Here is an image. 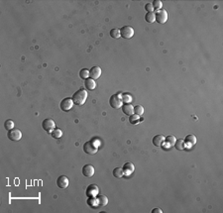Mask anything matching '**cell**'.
<instances>
[{
	"instance_id": "cell-10",
	"label": "cell",
	"mask_w": 223,
	"mask_h": 213,
	"mask_svg": "<svg viewBox=\"0 0 223 213\" xmlns=\"http://www.w3.org/2000/svg\"><path fill=\"white\" fill-rule=\"evenodd\" d=\"M122 170H123L124 176H130V174L134 171V170H135V167H134V165L132 164V162H125V164H124L123 168H122Z\"/></svg>"
},
{
	"instance_id": "cell-31",
	"label": "cell",
	"mask_w": 223,
	"mask_h": 213,
	"mask_svg": "<svg viewBox=\"0 0 223 213\" xmlns=\"http://www.w3.org/2000/svg\"><path fill=\"white\" fill-rule=\"evenodd\" d=\"M122 96V101L125 102V103H130L131 101H132V97H131V95H129L128 93H124Z\"/></svg>"
},
{
	"instance_id": "cell-27",
	"label": "cell",
	"mask_w": 223,
	"mask_h": 213,
	"mask_svg": "<svg viewBox=\"0 0 223 213\" xmlns=\"http://www.w3.org/2000/svg\"><path fill=\"white\" fill-rule=\"evenodd\" d=\"M110 36L112 38H114V39H118V38H120V30L117 28H114L112 29L111 31H110Z\"/></svg>"
},
{
	"instance_id": "cell-33",
	"label": "cell",
	"mask_w": 223,
	"mask_h": 213,
	"mask_svg": "<svg viewBox=\"0 0 223 213\" xmlns=\"http://www.w3.org/2000/svg\"><path fill=\"white\" fill-rule=\"evenodd\" d=\"M162 212H163V210L160 208H154L152 210V213H162Z\"/></svg>"
},
{
	"instance_id": "cell-30",
	"label": "cell",
	"mask_w": 223,
	"mask_h": 213,
	"mask_svg": "<svg viewBox=\"0 0 223 213\" xmlns=\"http://www.w3.org/2000/svg\"><path fill=\"white\" fill-rule=\"evenodd\" d=\"M165 141L167 144H169V146H174L175 143V137H174V136H168L167 138H165Z\"/></svg>"
},
{
	"instance_id": "cell-11",
	"label": "cell",
	"mask_w": 223,
	"mask_h": 213,
	"mask_svg": "<svg viewBox=\"0 0 223 213\" xmlns=\"http://www.w3.org/2000/svg\"><path fill=\"white\" fill-rule=\"evenodd\" d=\"M82 174L86 177H91L94 174V168L91 165H85L82 168Z\"/></svg>"
},
{
	"instance_id": "cell-28",
	"label": "cell",
	"mask_w": 223,
	"mask_h": 213,
	"mask_svg": "<svg viewBox=\"0 0 223 213\" xmlns=\"http://www.w3.org/2000/svg\"><path fill=\"white\" fill-rule=\"evenodd\" d=\"M139 121H140V116H139V115H130V116H129V122L131 123V124H133V125H134V124H137V123H138L139 122Z\"/></svg>"
},
{
	"instance_id": "cell-29",
	"label": "cell",
	"mask_w": 223,
	"mask_h": 213,
	"mask_svg": "<svg viewBox=\"0 0 223 213\" xmlns=\"http://www.w3.org/2000/svg\"><path fill=\"white\" fill-rule=\"evenodd\" d=\"M152 5H153L154 9H156L158 11V10H160L161 8H162L163 3H162V1H161V0H154V1L152 2Z\"/></svg>"
},
{
	"instance_id": "cell-17",
	"label": "cell",
	"mask_w": 223,
	"mask_h": 213,
	"mask_svg": "<svg viewBox=\"0 0 223 213\" xmlns=\"http://www.w3.org/2000/svg\"><path fill=\"white\" fill-rule=\"evenodd\" d=\"M184 144L189 145V146H193L196 144V137L194 135H187L184 139Z\"/></svg>"
},
{
	"instance_id": "cell-24",
	"label": "cell",
	"mask_w": 223,
	"mask_h": 213,
	"mask_svg": "<svg viewBox=\"0 0 223 213\" xmlns=\"http://www.w3.org/2000/svg\"><path fill=\"white\" fill-rule=\"evenodd\" d=\"M79 78L82 79H87L89 78V70L87 69H82L79 72Z\"/></svg>"
},
{
	"instance_id": "cell-4",
	"label": "cell",
	"mask_w": 223,
	"mask_h": 213,
	"mask_svg": "<svg viewBox=\"0 0 223 213\" xmlns=\"http://www.w3.org/2000/svg\"><path fill=\"white\" fill-rule=\"evenodd\" d=\"M120 36L124 39H130L134 36V29L130 26H124L120 29Z\"/></svg>"
},
{
	"instance_id": "cell-2",
	"label": "cell",
	"mask_w": 223,
	"mask_h": 213,
	"mask_svg": "<svg viewBox=\"0 0 223 213\" xmlns=\"http://www.w3.org/2000/svg\"><path fill=\"white\" fill-rule=\"evenodd\" d=\"M83 151H84L85 154L87 155H95L98 151V147L97 145L94 143L93 140L88 141L83 145Z\"/></svg>"
},
{
	"instance_id": "cell-7",
	"label": "cell",
	"mask_w": 223,
	"mask_h": 213,
	"mask_svg": "<svg viewBox=\"0 0 223 213\" xmlns=\"http://www.w3.org/2000/svg\"><path fill=\"white\" fill-rule=\"evenodd\" d=\"M42 127L47 133H52V131L56 128L55 121L52 119H45L42 122Z\"/></svg>"
},
{
	"instance_id": "cell-9",
	"label": "cell",
	"mask_w": 223,
	"mask_h": 213,
	"mask_svg": "<svg viewBox=\"0 0 223 213\" xmlns=\"http://www.w3.org/2000/svg\"><path fill=\"white\" fill-rule=\"evenodd\" d=\"M99 192V188L96 184H90L86 188V195L87 197H96Z\"/></svg>"
},
{
	"instance_id": "cell-12",
	"label": "cell",
	"mask_w": 223,
	"mask_h": 213,
	"mask_svg": "<svg viewBox=\"0 0 223 213\" xmlns=\"http://www.w3.org/2000/svg\"><path fill=\"white\" fill-rule=\"evenodd\" d=\"M56 185L59 188H67L68 186V179L65 176H61L56 179Z\"/></svg>"
},
{
	"instance_id": "cell-13",
	"label": "cell",
	"mask_w": 223,
	"mask_h": 213,
	"mask_svg": "<svg viewBox=\"0 0 223 213\" xmlns=\"http://www.w3.org/2000/svg\"><path fill=\"white\" fill-rule=\"evenodd\" d=\"M101 75V69L99 67H92L89 70V78L92 79H97Z\"/></svg>"
},
{
	"instance_id": "cell-5",
	"label": "cell",
	"mask_w": 223,
	"mask_h": 213,
	"mask_svg": "<svg viewBox=\"0 0 223 213\" xmlns=\"http://www.w3.org/2000/svg\"><path fill=\"white\" fill-rule=\"evenodd\" d=\"M156 15V21L159 23V24H164L168 21V12L164 9H160L157 11V13L155 14Z\"/></svg>"
},
{
	"instance_id": "cell-32",
	"label": "cell",
	"mask_w": 223,
	"mask_h": 213,
	"mask_svg": "<svg viewBox=\"0 0 223 213\" xmlns=\"http://www.w3.org/2000/svg\"><path fill=\"white\" fill-rule=\"evenodd\" d=\"M145 10L147 11V12H154V7L152 3H147L145 5Z\"/></svg>"
},
{
	"instance_id": "cell-20",
	"label": "cell",
	"mask_w": 223,
	"mask_h": 213,
	"mask_svg": "<svg viewBox=\"0 0 223 213\" xmlns=\"http://www.w3.org/2000/svg\"><path fill=\"white\" fill-rule=\"evenodd\" d=\"M145 20L147 23H153L156 21V15L154 12H148L145 15Z\"/></svg>"
},
{
	"instance_id": "cell-3",
	"label": "cell",
	"mask_w": 223,
	"mask_h": 213,
	"mask_svg": "<svg viewBox=\"0 0 223 213\" xmlns=\"http://www.w3.org/2000/svg\"><path fill=\"white\" fill-rule=\"evenodd\" d=\"M122 96L120 93H116L113 94V95L110 97L109 99V104L112 108L114 109H118L122 106Z\"/></svg>"
},
{
	"instance_id": "cell-18",
	"label": "cell",
	"mask_w": 223,
	"mask_h": 213,
	"mask_svg": "<svg viewBox=\"0 0 223 213\" xmlns=\"http://www.w3.org/2000/svg\"><path fill=\"white\" fill-rule=\"evenodd\" d=\"M97 201H98V206H105L108 203V198L105 195H97L96 196Z\"/></svg>"
},
{
	"instance_id": "cell-14",
	"label": "cell",
	"mask_w": 223,
	"mask_h": 213,
	"mask_svg": "<svg viewBox=\"0 0 223 213\" xmlns=\"http://www.w3.org/2000/svg\"><path fill=\"white\" fill-rule=\"evenodd\" d=\"M122 108V111H123V113L125 115H132L134 113V106H132L130 104V103H125L124 105L121 106Z\"/></svg>"
},
{
	"instance_id": "cell-26",
	"label": "cell",
	"mask_w": 223,
	"mask_h": 213,
	"mask_svg": "<svg viewBox=\"0 0 223 213\" xmlns=\"http://www.w3.org/2000/svg\"><path fill=\"white\" fill-rule=\"evenodd\" d=\"M4 128L7 130V131H10V130L14 129V122L10 119L6 120L4 123Z\"/></svg>"
},
{
	"instance_id": "cell-8",
	"label": "cell",
	"mask_w": 223,
	"mask_h": 213,
	"mask_svg": "<svg viewBox=\"0 0 223 213\" xmlns=\"http://www.w3.org/2000/svg\"><path fill=\"white\" fill-rule=\"evenodd\" d=\"M7 137L11 141H19L22 138V133L19 129H12L7 133Z\"/></svg>"
},
{
	"instance_id": "cell-1",
	"label": "cell",
	"mask_w": 223,
	"mask_h": 213,
	"mask_svg": "<svg viewBox=\"0 0 223 213\" xmlns=\"http://www.w3.org/2000/svg\"><path fill=\"white\" fill-rule=\"evenodd\" d=\"M71 98H73V104L78 105V106L84 104V102L86 101V99H87V91L85 89H83V88H80V89H78L73 93Z\"/></svg>"
},
{
	"instance_id": "cell-21",
	"label": "cell",
	"mask_w": 223,
	"mask_h": 213,
	"mask_svg": "<svg viewBox=\"0 0 223 213\" xmlns=\"http://www.w3.org/2000/svg\"><path fill=\"white\" fill-rule=\"evenodd\" d=\"M51 135L54 139H59L62 136V131L59 128H55L51 133Z\"/></svg>"
},
{
	"instance_id": "cell-19",
	"label": "cell",
	"mask_w": 223,
	"mask_h": 213,
	"mask_svg": "<svg viewBox=\"0 0 223 213\" xmlns=\"http://www.w3.org/2000/svg\"><path fill=\"white\" fill-rule=\"evenodd\" d=\"M112 174H113V176H114L115 179H121V177L124 176L123 170L120 168H115L112 171Z\"/></svg>"
},
{
	"instance_id": "cell-25",
	"label": "cell",
	"mask_w": 223,
	"mask_h": 213,
	"mask_svg": "<svg viewBox=\"0 0 223 213\" xmlns=\"http://www.w3.org/2000/svg\"><path fill=\"white\" fill-rule=\"evenodd\" d=\"M134 113L136 115H139V116H141V115L144 114V107L141 105H136L134 106Z\"/></svg>"
},
{
	"instance_id": "cell-6",
	"label": "cell",
	"mask_w": 223,
	"mask_h": 213,
	"mask_svg": "<svg viewBox=\"0 0 223 213\" xmlns=\"http://www.w3.org/2000/svg\"><path fill=\"white\" fill-rule=\"evenodd\" d=\"M73 106V98L70 97H67V98L62 99L61 101V104H59V107L62 111H70Z\"/></svg>"
},
{
	"instance_id": "cell-15",
	"label": "cell",
	"mask_w": 223,
	"mask_h": 213,
	"mask_svg": "<svg viewBox=\"0 0 223 213\" xmlns=\"http://www.w3.org/2000/svg\"><path fill=\"white\" fill-rule=\"evenodd\" d=\"M152 141H153L154 146L161 147L163 145L164 142H165V137H164L163 135H157L153 138V140H152Z\"/></svg>"
},
{
	"instance_id": "cell-22",
	"label": "cell",
	"mask_w": 223,
	"mask_h": 213,
	"mask_svg": "<svg viewBox=\"0 0 223 213\" xmlns=\"http://www.w3.org/2000/svg\"><path fill=\"white\" fill-rule=\"evenodd\" d=\"M87 204L92 208H95V207H98V201L96 197H89L87 199Z\"/></svg>"
},
{
	"instance_id": "cell-16",
	"label": "cell",
	"mask_w": 223,
	"mask_h": 213,
	"mask_svg": "<svg viewBox=\"0 0 223 213\" xmlns=\"http://www.w3.org/2000/svg\"><path fill=\"white\" fill-rule=\"evenodd\" d=\"M84 86H85L86 89L93 90L94 88L96 87V82L94 81V79L87 78V79H85V81H84Z\"/></svg>"
},
{
	"instance_id": "cell-23",
	"label": "cell",
	"mask_w": 223,
	"mask_h": 213,
	"mask_svg": "<svg viewBox=\"0 0 223 213\" xmlns=\"http://www.w3.org/2000/svg\"><path fill=\"white\" fill-rule=\"evenodd\" d=\"M184 145H186V144H184V141L181 140V139H178V140L175 141L174 146L175 147V149H177V150L181 151V150L184 149Z\"/></svg>"
}]
</instances>
